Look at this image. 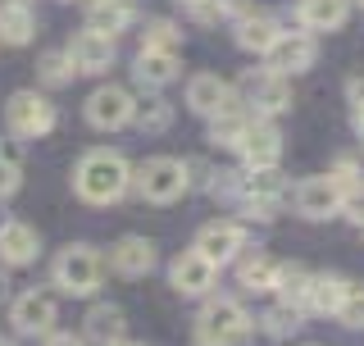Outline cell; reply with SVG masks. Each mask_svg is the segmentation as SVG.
Segmentation results:
<instances>
[{
  "label": "cell",
  "mask_w": 364,
  "mask_h": 346,
  "mask_svg": "<svg viewBox=\"0 0 364 346\" xmlns=\"http://www.w3.org/2000/svg\"><path fill=\"white\" fill-rule=\"evenodd\" d=\"M132 187V169L119 151H87L73 169V192L87 205H109Z\"/></svg>",
  "instance_id": "cell-1"
},
{
  "label": "cell",
  "mask_w": 364,
  "mask_h": 346,
  "mask_svg": "<svg viewBox=\"0 0 364 346\" xmlns=\"http://www.w3.org/2000/svg\"><path fill=\"white\" fill-rule=\"evenodd\" d=\"M250 332V315L232 296H214V301L200 305V319H196V337L200 346H232Z\"/></svg>",
  "instance_id": "cell-2"
},
{
  "label": "cell",
  "mask_w": 364,
  "mask_h": 346,
  "mask_svg": "<svg viewBox=\"0 0 364 346\" xmlns=\"http://www.w3.org/2000/svg\"><path fill=\"white\" fill-rule=\"evenodd\" d=\"M136 192L146 196V201H155V205H168V201H178L182 192L191 187V178H187V164L173 155H155V159H146L141 169H136Z\"/></svg>",
  "instance_id": "cell-3"
},
{
  "label": "cell",
  "mask_w": 364,
  "mask_h": 346,
  "mask_svg": "<svg viewBox=\"0 0 364 346\" xmlns=\"http://www.w3.org/2000/svg\"><path fill=\"white\" fill-rule=\"evenodd\" d=\"M55 287L64 296H91L100 287V256L91 246H68L55 260Z\"/></svg>",
  "instance_id": "cell-4"
},
{
  "label": "cell",
  "mask_w": 364,
  "mask_h": 346,
  "mask_svg": "<svg viewBox=\"0 0 364 346\" xmlns=\"http://www.w3.org/2000/svg\"><path fill=\"white\" fill-rule=\"evenodd\" d=\"M5 123L14 137L32 142V137H46L55 128V105L46 96H37V91H14L9 105H5Z\"/></svg>",
  "instance_id": "cell-5"
},
{
  "label": "cell",
  "mask_w": 364,
  "mask_h": 346,
  "mask_svg": "<svg viewBox=\"0 0 364 346\" xmlns=\"http://www.w3.org/2000/svg\"><path fill=\"white\" fill-rule=\"evenodd\" d=\"M237 151H242V159H246L250 169H278V159H282V132L273 128L264 114H259V119L246 123Z\"/></svg>",
  "instance_id": "cell-6"
},
{
  "label": "cell",
  "mask_w": 364,
  "mask_h": 346,
  "mask_svg": "<svg viewBox=\"0 0 364 346\" xmlns=\"http://www.w3.org/2000/svg\"><path fill=\"white\" fill-rule=\"evenodd\" d=\"M341 196H346V192L337 187V178L323 173V178H305L301 187H296L291 201H296V214H301V219H314V224H318V219L341 214Z\"/></svg>",
  "instance_id": "cell-7"
},
{
  "label": "cell",
  "mask_w": 364,
  "mask_h": 346,
  "mask_svg": "<svg viewBox=\"0 0 364 346\" xmlns=\"http://www.w3.org/2000/svg\"><path fill=\"white\" fill-rule=\"evenodd\" d=\"M132 110H136V100L123 87L109 83V87H96V91H91L87 123H91V128H100V132H114V128H123V123H132Z\"/></svg>",
  "instance_id": "cell-8"
},
{
  "label": "cell",
  "mask_w": 364,
  "mask_h": 346,
  "mask_svg": "<svg viewBox=\"0 0 364 346\" xmlns=\"http://www.w3.org/2000/svg\"><path fill=\"white\" fill-rule=\"evenodd\" d=\"M269 68L273 73H305V68H314V60H318V46H314V37L310 32H282L278 41L269 46Z\"/></svg>",
  "instance_id": "cell-9"
},
{
  "label": "cell",
  "mask_w": 364,
  "mask_h": 346,
  "mask_svg": "<svg viewBox=\"0 0 364 346\" xmlns=\"http://www.w3.org/2000/svg\"><path fill=\"white\" fill-rule=\"evenodd\" d=\"M214 278H219V264L205 260L196 246L182 251V256L173 260V269H168V283H173L178 296H205L214 287Z\"/></svg>",
  "instance_id": "cell-10"
},
{
  "label": "cell",
  "mask_w": 364,
  "mask_h": 346,
  "mask_svg": "<svg viewBox=\"0 0 364 346\" xmlns=\"http://www.w3.org/2000/svg\"><path fill=\"white\" fill-rule=\"evenodd\" d=\"M246 100L255 105V114H264V119L291 110V83H287V73H273V68L250 73L246 78Z\"/></svg>",
  "instance_id": "cell-11"
},
{
  "label": "cell",
  "mask_w": 364,
  "mask_h": 346,
  "mask_svg": "<svg viewBox=\"0 0 364 346\" xmlns=\"http://www.w3.org/2000/svg\"><path fill=\"white\" fill-rule=\"evenodd\" d=\"M64 55H68V64H73V73H105L114 64V37L87 28V32H77V37L68 41Z\"/></svg>",
  "instance_id": "cell-12"
},
{
  "label": "cell",
  "mask_w": 364,
  "mask_h": 346,
  "mask_svg": "<svg viewBox=\"0 0 364 346\" xmlns=\"http://www.w3.org/2000/svg\"><path fill=\"white\" fill-rule=\"evenodd\" d=\"M187 105L205 114V119H214V114H228V110H237V91L223 83L219 73H196L187 83Z\"/></svg>",
  "instance_id": "cell-13"
},
{
  "label": "cell",
  "mask_w": 364,
  "mask_h": 346,
  "mask_svg": "<svg viewBox=\"0 0 364 346\" xmlns=\"http://www.w3.org/2000/svg\"><path fill=\"white\" fill-rule=\"evenodd\" d=\"M242 246H246L242 224H228V219H214V224H205L200 233H196V251H200L205 260H214V264L237 260V256H242Z\"/></svg>",
  "instance_id": "cell-14"
},
{
  "label": "cell",
  "mask_w": 364,
  "mask_h": 346,
  "mask_svg": "<svg viewBox=\"0 0 364 346\" xmlns=\"http://www.w3.org/2000/svg\"><path fill=\"white\" fill-rule=\"evenodd\" d=\"M9 324H14L23 337H46L55 328V301L46 292H23L14 310H9Z\"/></svg>",
  "instance_id": "cell-15"
},
{
  "label": "cell",
  "mask_w": 364,
  "mask_h": 346,
  "mask_svg": "<svg viewBox=\"0 0 364 346\" xmlns=\"http://www.w3.org/2000/svg\"><path fill=\"white\" fill-rule=\"evenodd\" d=\"M109 269L123 273V278H141V273L155 269V241L146 237H123L119 246L109 251Z\"/></svg>",
  "instance_id": "cell-16"
},
{
  "label": "cell",
  "mask_w": 364,
  "mask_h": 346,
  "mask_svg": "<svg viewBox=\"0 0 364 346\" xmlns=\"http://www.w3.org/2000/svg\"><path fill=\"white\" fill-rule=\"evenodd\" d=\"M37 251H41L37 228H28V224H5L0 228V260L5 264H32Z\"/></svg>",
  "instance_id": "cell-17"
},
{
  "label": "cell",
  "mask_w": 364,
  "mask_h": 346,
  "mask_svg": "<svg viewBox=\"0 0 364 346\" xmlns=\"http://www.w3.org/2000/svg\"><path fill=\"white\" fill-rule=\"evenodd\" d=\"M178 78V51H155V46H141L136 55V83L146 87H164Z\"/></svg>",
  "instance_id": "cell-18"
},
{
  "label": "cell",
  "mask_w": 364,
  "mask_h": 346,
  "mask_svg": "<svg viewBox=\"0 0 364 346\" xmlns=\"http://www.w3.org/2000/svg\"><path fill=\"white\" fill-rule=\"evenodd\" d=\"M346 296H350V283L341 278V273H314V278H310V296H305V305L318 310V315H337Z\"/></svg>",
  "instance_id": "cell-19"
},
{
  "label": "cell",
  "mask_w": 364,
  "mask_h": 346,
  "mask_svg": "<svg viewBox=\"0 0 364 346\" xmlns=\"http://www.w3.org/2000/svg\"><path fill=\"white\" fill-rule=\"evenodd\" d=\"M282 37L278 19L273 14H246L242 23H237V46L242 51H255V55H269V46Z\"/></svg>",
  "instance_id": "cell-20"
},
{
  "label": "cell",
  "mask_w": 364,
  "mask_h": 346,
  "mask_svg": "<svg viewBox=\"0 0 364 346\" xmlns=\"http://www.w3.org/2000/svg\"><path fill=\"white\" fill-rule=\"evenodd\" d=\"M37 32V14H32L23 0H5L0 5V41L5 46H28Z\"/></svg>",
  "instance_id": "cell-21"
},
{
  "label": "cell",
  "mask_w": 364,
  "mask_h": 346,
  "mask_svg": "<svg viewBox=\"0 0 364 346\" xmlns=\"http://www.w3.org/2000/svg\"><path fill=\"white\" fill-rule=\"evenodd\" d=\"M350 19V0H301V23L310 32H337Z\"/></svg>",
  "instance_id": "cell-22"
},
{
  "label": "cell",
  "mask_w": 364,
  "mask_h": 346,
  "mask_svg": "<svg viewBox=\"0 0 364 346\" xmlns=\"http://www.w3.org/2000/svg\"><path fill=\"white\" fill-rule=\"evenodd\" d=\"M128 23H132V5H128V0H91V9H87V28L105 32V37H119Z\"/></svg>",
  "instance_id": "cell-23"
},
{
  "label": "cell",
  "mask_w": 364,
  "mask_h": 346,
  "mask_svg": "<svg viewBox=\"0 0 364 346\" xmlns=\"http://www.w3.org/2000/svg\"><path fill=\"white\" fill-rule=\"evenodd\" d=\"M310 269H301V264H278V283H273V292L282 296L287 305H305V296H310Z\"/></svg>",
  "instance_id": "cell-24"
},
{
  "label": "cell",
  "mask_w": 364,
  "mask_h": 346,
  "mask_svg": "<svg viewBox=\"0 0 364 346\" xmlns=\"http://www.w3.org/2000/svg\"><path fill=\"white\" fill-rule=\"evenodd\" d=\"M87 337L91 342H114V337H123V310L119 305H96L87 315Z\"/></svg>",
  "instance_id": "cell-25"
},
{
  "label": "cell",
  "mask_w": 364,
  "mask_h": 346,
  "mask_svg": "<svg viewBox=\"0 0 364 346\" xmlns=\"http://www.w3.org/2000/svg\"><path fill=\"white\" fill-rule=\"evenodd\" d=\"M273 283H278V264L269 256H246L242 260V287L246 292H273Z\"/></svg>",
  "instance_id": "cell-26"
},
{
  "label": "cell",
  "mask_w": 364,
  "mask_h": 346,
  "mask_svg": "<svg viewBox=\"0 0 364 346\" xmlns=\"http://www.w3.org/2000/svg\"><path fill=\"white\" fill-rule=\"evenodd\" d=\"M246 114H237V110H228V114H214V123H210V142L214 146H232L237 151V142H242V132H246Z\"/></svg>",
  "instance_id": "cell-27"
},
{
  "label": "cell",
  "mask_w": 364,
  "mask_h": 346,
  "mask_svg": "<svg viewBox=\"0 0 364 346\" xmlns=\"http://www.w3.org/2000/svg\"><path fill=\"white\" fill-rule=\"evenodd\" d=\"M132 123L141 132H164L173 123V110H168V100H146V105L132 110Z\"/></svg>",
  "instance_id": "cell-28"
},
{
  "label": "cell",
  "mask_w": 364,
  "mask_h": 346,
  "mask_svg": "<svg viewBox=\"0 0 364 346\" xmlns=\"http://www.w3.org/2000/svg\"><path fill=\"white\" fill-rule=\"evenodd\" d=\"M264 332L269 337H291V332H301V305H273L264 315Z\"/></svg>",
  "instance_id": "cell-29"
},
{
  "label": "cell",
  "mask_w": 364,
  "mask_h": 346,
  "mask_svg": "<svg viewBox=\"0 0 364 346\" xmlns=\"http://www.w3.org/2000/svg\"><path fill=\"white\" fill-rule=\"evenodd\" d=\"M23 187V159H18V146H0V201L14 196Z\"/></svg>",
  "instance_id": "cell-30"
},
{
  "label": "cell",
  "mask_w": 364,
  "mask_h": 346,
  "mask_svg": "<svg viewBox=\"0 0 364 346\" xmlns=\"http://www.w3.org/2000/svg\"><path fill=\"white\" fill-rule=\"evenodd\" d=\"M141 46H155V51H178V46H182V32L168 19H151V23H146V32H141Z\"/></svg>",
  "instance_id": "cell-31"
},
{
  "label": "cell",
  "mask_w": 364,
  "mask_h": 346,
  "mask_svg": "<svg viewBox=\"0 0 364 346\" xmlns=\"http://www.w3.org/2000/svg\"><path fill=\"white\" fill-rule=\"evenodd\" d=\"M73 78V64H68V55L64 51H50L41 60V83H50V87H60V83H68Z\"/></svg>",
  "instance_id": "cell-32"
},
{
  "label": "cell",
  "mask_w": 364,
  "mask_h": 346,
  "mask_svg": "<svg viewBox=\"0 0 364 346\" xmlns=\"http://www.w3.org/2000/svg\"><path fill=\"white\" fill-rule=\"evenodd\" d=\"M341 214H346L350 224H360V228H364V182H355V187L341 196Z\"/></svg>",
  "instance_id": "cell-33"
},
{
  "label": "cell",
  "mask_w": 364,
  "mask_h": 346,
  "mask_svg": "<svg viewBox=\"0 0 364 346\" xmlns=\"http://www.w3.org/2000/svg\"><path fill=\"white\" fill-rule=\"evenodd\" d=\"M346 96H350V105H364V73H355L346 83Z\"/></svg>",
  "instance_id": "cell-34"
},
{
  "label": "cell",
  "mask_w": 364,
  "mask_h": 346,
  "mask_svg": "<svg viewBox=\"0 0 364 346\" xmlns=\"http://www.w3.org/2000/svg\"><path fill=\"white\" fill-rule=\"evenodd\" d=\"M46 346H82L73 332H46Z\"/></svg>",
  "instance_id": "cell-35"
},
{
  "label": "cell",
  "mask_w": 364,
  "mask_h": 346,
  "mask_svg": "<svg viewBox=\"0 0 364 346\" xmlns=\"http://www.w3.org/2000/svg\"><path fill=\"white\" fill-rule=\"evenodd\" d=\"M219 5V14H237V9H246V0H214Z\"/></svg>",
  "instance_id": "cell-36"
},
{
  "label": "cell",
  "mask_w": 364,
  "mask_h": 346,
  "mask_svg": "<svg viewBox=\"0 0 364 346\" xmlns=\"http://www.w3.org/2000/svg\"><path fill=\"white\" fill-rule=\"evenodd\" d=\"M355 137L364 142V105H355Z\"/></svg>",
  "instance_id": "cell-37"
},
{
  "label": "cell",
  "mask_w": 364,
  "mask_h": 346,
  "mask_svg": "<svg viewBox=\"0 0 364 346\" xmlns=\"http://www.w3.org/2000/svg\"><path fill=\"white\" fill-rule=\"evenodd\" d=\"M105 346H136V342H123V337H114V342H105Z\"/></svg>",
  "instance_id": "cell-38"
},
{
  "label": "cell",
  "mask_w": 364,
  "mask_h": 346,
  "mask_svg": "<svg viewBox=\"0 0 364 346\" xmlns=\"http://www.w3.org/2000/svg\"><path fill=\"white\" fill-rule=\"evenodd\" d=\"M0 292H5V273H0Z\"/></svg>",
  "instance_id": "cell-39"
},
{
  "label": "cell",
  "mask_w": 364,
  "mask_h": 346,
  "mask_svg": "<svg viewBox=\"0 0 364 346\" xmlns=\"http://www.w3.org/2000/svg\"><path fill=\"white\" fill-rule=\"evenodd\" d=\"M360 5H364V0H360Z\"/></svg>",
  "instance_id": "cell-40"
}]
</instances>
